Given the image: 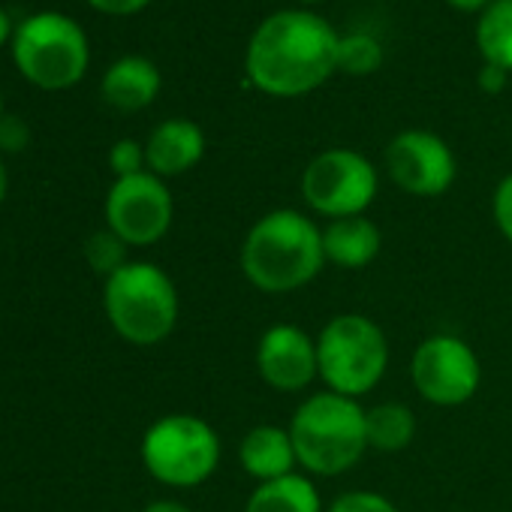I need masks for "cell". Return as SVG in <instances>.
Wrapping results in <instances>:
<instances>
[{
  "instance_id": "ba28073f",
  "label": "cell",
  "mask_w": 512,
  "mask_h": 512,
  "mask_svg": "<svg viewBox=\"0 0 512 512\" xmlns=\"http://www.w3.org/2000/svg\"><path fill=\"white\" fill-rule=\"evenodd\" d=\"M377 190L380 178L374 163L353 148H329L302 172L305 202L329 220L365 214L377 199Z\"/></svg>"
},
{
  "instance_id": "7a4b0ae2",
  "label": "cell",
  "mask_w": 512,
  "mask_h": 512,
  "mask_svg": "<svg viewBox=\"0 0 512 512\" xmlns=\"http://www.w3.org/2000/svg\"><path fill=\"white\" fill-rule=\"evenodd\" d=\"M323 266V229L308 214L293 208L263 214L241 241L244 278L272 296L308 287Z\"/></svg>"
},
{
  "instance_id": "1f68e13d",
  "label": "cell",
  "mask_w": 512,
  "mask_h": 512,
  "mask_svg": "<svg viewBox=\"0 0 512 512\" xmlns=\"http://www.w3.org/2000/svg\"><path fill=\"white\" fill-rule=\"evenodd\" d=\"M7 112H4V97H0V118H4Z\"/></svg>"
},
{
  "instance_id": "83f0119b",
  "label": "cell",
  "mask_w": 512,
  "mask_h": 512,
  "mask_svg": "<svg viewBox=\"0 0 512 512\" xmlns=\"http://www.w3.org/2000/svg\"><path fill=\"white\" fill-rule=\"evenodd\" d=\"M142 512H190V509L184 503H178V500H154Z\"/></svg>"
},
{
  "instance_id": "7402d4cb",
  "label": "cell",
  "mask_w": 512,
  "mask_h": 512,
  "mask_svg": "<svg viewBox=\"0 0 512 512\" xmlns=\"http://www.w3.org/2000/svg\"><path fill=\"white\" fill-rule=\"evenodd\" d=\"M109 166L115 172V178H127V175H139L145 172L148 160H145V145H139L136 139H118L109 151Z\"/></svg>"
},
{
  "instance_id": "7c38bea8",
  "label": "cell",
  "mask_w": 512,
  "mask_h": 512,
  "mask_svg": "<svg viewBox=\"0 0 512 512\" xmlns=\"http://www.w3.org/2000/svg\"><path fill=\"white\" fill-rule=\"evenodd\" d=\"M256 371L275 392H305L320 377L317 341L293 323L269 326L256 344Z\"/></svg>"
},
{
  "instance_id": "d6a6232c",
  "label": "cell",
  "mask_w": 512,
  "mask_h": 512,
  "mask_svg": "<svg viewBox=\"0 0 512 512\" xmlns=\"http://www.w3.org/2000/svg\"><path fill=\"white\" fill-rule=\"evenodd\" d=\"M302 4H320V0H302Z\"/></svg>"
},
{
  "instance_id": "d6986e66",
  "label": "cell",
  "mask_w": 512,
  "mask_h": 512,
  "mask_svg": "<svg viewBox=\"0 0 512 512\" xmlns=\"http://www.w3.org/2000/svg\"><path fill=\"white\" fill-rule=\"evenodd\" d=\"M476 49L485 64L512 73V0H491L479 13Z\"/></svg>"
},
{
  "instance_id": "5bb4252c",
  "label": "cell",
  "mask_w": 512,
  "mask_h": 512,
  "mask_svg": "<svg viewBox=\"0 0 512 512\" xmlns=\"http://www.w3.org/2000/svg\"><path fill=\"white\" fill-rule=\"evenodd\" d=\"M163 88V76L157 64L145 55H124L118 58L100 82L103 100L118 112H139L157 100Z\"/></svg>"
},
{
  "instance_id": "52a82bcc",
  "label": "cell",
  "mask_w": 512,
  "mask_h": 512,
  "mask_svg": "<svg viewBox=\"0 0 512 512\" xmlns=\"http://www.w3.org/2000/svg\"><path fill=\"white\" fill-rule=\"evenodd\" d=\"M139 452L145 470L157 482L172 488H196L220 464V437L199 416L169 413L145 431Z\"/></svg>"
},
{
  "instance_id": "4fadbf2b",
  "label": "cell",
  "mask_w": 512,
  "mask_h": 512,
  "mask_svg": "<svg viewBox=\"0 0 512 512\" xmlns=\"http://www.w3.org/2000/svg\"><path fill=\"white\" fill-rule=\"evenodd\" d=\"M205 154V133L196 121L187 118H169L157 124L145 142V160L148 172L157 178H175L190 172Z\"/></svg>"
},
{
  "instance_id": "f1b7e54d",
  "label": "cell",
  "mask_w": 512,
  "mask_h": 512,
  "mask_svg": "<svg viewBox=\"0 0 512 512\" xmlns=\"http://www.w3.org/2000/svg\"><path fill=\"white\" fill-rule=\"evenodd\" d=\"M13 34H16V28H13V19H10V13L0 7V46H7V43H13Z\"/></svg>"
},
{
  "instance_id": "44dd1931",
  "label": "cell",
  "mask_w": 512,
  "mask_h": 512,
  "mask_svg": "<svg viewBox=\"0 0 512 512\" xmlns=\"http://www.w3.org/2000/svg\"><path fill=\"white\" fill-rule=\"evenodd\" d=\"M85 260L88 266L103 275V278H112L118 269H124L130 260H127V244L112 232V229H103V232H94L88 241H85Z\"/></svg>"
},
{
  "instance_id": "ffe728a7",
  "label": "cell",
  "mask_w": 512,
  "mask_h": 512,
  "mask_svg": "<svg viewBox=\"0 0 512 512\" xmlns=\"http://www.w3.org/2000/svg\"><path fill=\"white\" fill-rule=\"evenodd\" d=\"M383 67V46L371 34H347L338 46V70L350 76H371Z\"/></svg>"
},
{
  "instance_id": "6da1fadb",
  "label": "cell",
  "mask_w": 512,
  "mask_h": 512,
  "mask_svg": "<svg viewBox=\"0 0 512 512\" xmlns=\"http://www.w3.org/2000/svg\"><path fill=\"white\" fill-rule=\"evenodd\" d=\"M338 31L311 10H281L253 31L244 70L269 97H305L338 70Z\"/></svg>"
},
{
  "instance_id": "30bf717a",
  "label": "cell",
  "mask_w": 512,
  "mask_h": 512,
  "mask_svg": "<svg viewBox=\"0 0 512 512\" xmlns=\"http://www.w3.org/2000/svg\"><path fill=\"white\" fill-rule=\"evenodd\" d=\"M175 217V202L163 178L139 172L115 178L106 196V223L127 247H148L160 241Z\"/></svg>"
},
{
  "instance_id": "603a6c76",
  "label": "cell",
  "mask_w": 512,
  "mask_h": 512,
  "mask_svg": "<svg viewBox=\"0 0 512 512\" xmlns=\"http://www.w3.org/2000/svg\"><path fill=\"white\" fill-rule=\"evenodd\" d=\"M326 512H398V506L377 491H347L335 497Z\"/></svg>"
},
{
  "instance_id": "9c48e42d",
  "label": "cell",
  "mask_w": 512,
  "mask_h": 512,
  "mask_svg": "<svg viewBox=\"0 0 512 512\" xmlns=\"http://www.w3.org/2000/svg\"><path fill=\"white\" fill-rule=\"evenodd\" d=\"M410 377L416 392L428 404L458 407L476 395L482 383V365L467 341L440 332L416 347L410 362Z\"/></svg>"
},
{
  "instance_id": "3957f363",
  "label": "cell",
  "mask_w": 512,
  "mask_h": 512,
  "mask_svg": "<svg viewBox=\"0 0 512 512\" xmlns=\"http://www.w3.org/2000/svg\"><path fill=\"white\" fill-rule=\"evenodd\" d=\"M290 437L299 467L317 476H338L353 470L368 449L365 410L356 398L335 392H314L305 398L293 419Z\"/></svg>"
},
{
  "instance_id": "d4e9b609",
  "label": "cell",
  "mask_w": 512,
  "mask_h": 512,
  "mask_svg": "<svg viewBox=\"0 0 512 512\" xmlns=\"http://www.w3.org/2000/svg\"><path fill=\"white\" fill-rule=\"evenodd\" d=\"M28 142H31V130L22 118H16V115L0 118V151L19 154L28 148Z\"/></svg>"
},
{
  "instance_id": "9a60e30c",
  "label": "cell",
  "mask_w": 512,
  "mask_h": 512,
  "mask_svg": "<svg viewBox=\"0 0 512 512\" xmlns=\"http://www.w3.org/2000/svg\"><path fill=\"white\" fill-rule=\"evenodd\" d=\"M238 461L244 473H250L256 482H275V479L296 473L299 458H296L290 428H278V425L250 428L238 446Z\"/></svg>"
},
{
  "instance_id": "484cf974",
  "label": "cell",
  "mask_w": 512,
  "mask_h": 512,
  "mask_svg": "<svg viewBox=\"0 0 512 512\" xmlns=\"http://www.w3.org/2000/svg\"><path fill=\"white\" fill-rule=\"evenodd\" d=\"M88 4L106 16H136L139 10H145L151 4V0H88Z\"/></svg>"
},
{
  "instance_id": "cb8c5ba5",
  "label": "cell",
  "mask_w": 512,
  "mask_h": 512,
  "mask_svg": "<svg viewBox=\"0 0 512 512\" xmlns=\"http://www.w3.org/2000/svg\"><path fill=\"white\" fill-rule=\"evenodd\" d=\"M491 208H494V223H497L500 235L512 244V172L506 178H500Z\"/></svg>"
},
{
  "instance_id": "ac0fdd59",
  "label": "cell",
  "mask_w": 512,
  "mask_h": 512,
  "mask_svg": "<svg viewBox=\"0 0 512 512\" xmlns=\"http://www.w3.org/2000/svg\"><path fill=\"white\" fill-rule=\"evenodd\" d=\"M365 428H368V449L401 452L416 437V416L401 401H383L365 410Z\"/></svg>"
},
{
  "instance_id": "277c9868",
  "label": "cell",
  "mask_w": 512,
  "mask_h": 512,
  "mask_svg": "<svg viewBox=\"0 0 512 512\" xmlns=\"http://www.w3.org/2000/svg\"><path fill=\"white\" fill-rule=\"evenodd\" d=\"M103 308L112 329L133 347H154L175 332L178 290L172 278L154 266L130 260L103 287Z\"/></svg>"
},
{
  "instance_id": "8992f818",
  "label": "cell",
  "mask_w": 512,
  "mask_h": 512,
  "mask_svg": "<svg viewBox=\"0 0 512 512\" xmlns=\"http://www.w3.org/2000/svg\"><path fill=\"white\" fill-rule=\"evenodd\" d=\"M317 362L329 392L359 401L383 380L389 368V341L371 317L341 314L323 326Z\"/></svg>"
},
{
  "instance_id": "8fae6325",
  "label": "cell",
  "mask_w": 512,
  "mask_h": 512,
  "mask_svg": "<svg viewBox=\"0 0 512 512\" xmlns=\"http://www.w3.org/2000/svg\"><path fill=\"white\" fill-rule=\"evenodd\" d=\"M389 178L410 196H443L455 181V154L431 130H404L386 145Z\"/></svg>"
},
{
  "instance_id": "4316f807",
  "label": "cell",
  "mask_w": 512,
  "mask_h": 512,
  "mask_svg": "<svg viewBox=\"0 0 512 512\" xmlns=\"http://www.w3.org/2000/svg\"><path fill=\"white\" fill-rule=\"evenodd\" d=\"M506 76H509L506 70H500L494 64H482V70H479V88L485 94H500L503 85H506Z\"/></svg>"
},
{
  "instance_id": "2e32d148",
  "label": "cell",
  "mask_w": 512,
  "mask_h": 512,
  "mask_svg": "<svg viewBox=\"0 0 512 512\" xmlns=\"http://www.w3.org/2000/svg\"><path fill=\"white\" fill-rule=\"evenodd\" d=\"M383 247V235L380 226L374 220H368L365 214L356 217H341V220H329V226L323 229V253L326 263L338 266V269H365L377 260V253Z\"/></svg>"
},
{
  "instance_id": "5b68a950",
  "label": "cell",
  "mask_w": 512,
  "mask_h": 512,
  "mask_svg": "<svg viewBox=\"0 0 512 512\" xmlns=\"http://www.w3.org/2000/svg\"><path fill=\"white\" fill-rule=\"evenodd\" d=\"M10 46L19 73L43 91H67L79 85L91 64L85 28L55 10L22 19Z\"/></svg>"
},
{
  "instance_id": "4dcf8cb0",
  "label": "cell",
  "mask_w": 512,
  "mask_h": 512,
  "mask_svg": "<svg viewBox=\"0 0 512 512\" xmlns=\"http://www.w3.org/2000/svg\"><path fill=\"white\" fill-rule=\"evenodd\" d=\"M7 190H10V175H7V166L0 160V202L7 199Z\"/></svg>"
},
{
  "instance_id": "f546056e",
  "label": "cell",
  "mask_w": 512,
  "mask_h": 512,
  "mask_svg": "<svg viewBox=\"0 0 512 512\" xmlns=\"http://www.w3.org/2000/svg\"><path fill=\"white\" fill-rule=\"evenodd\" d=\"M449 4L455 10H461V13H482L491 4V0H449Z\"/></svg>"
},
{
  "instance_id": "e0dca14e",
  "label": "cell",
  "mask_w": 512,
  "mask_h": 512,
  "mask_svg": "<svg viewBox=\"0 0 512 512\" xmlns=\"http://www.w3.org/2000/svg\"><path fill=\"white\" fill-rule=\"evenodd\" d=\"M244 512H326L317 485L302 476L290 473L275 482H260L247 497Z\"/></svg>"
}]
</instances>
